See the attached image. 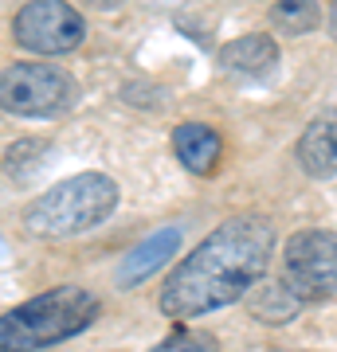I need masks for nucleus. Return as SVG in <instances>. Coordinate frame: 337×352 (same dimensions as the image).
<instances>
[{"instance_id":"7ed1b4c3","label":"nucleus","mask_w":337,"mask_h":352,"mask_svg":"<svg viewBox=\"0 0 337 352\" xmlns=\"http://www.w3.org/2000/svg\"><path fill=\"white\" fill-rule=\"evenodd\" d=\"M118 208V184L106 173H79L59 180L24 212L28 235L36 239H75L99 227Z\"/></svg>"},{"instance_id":"423d86ee","label":"nucleus","mask_w":337,"mask_h":352,"mask_svg":"<svg viewBox=\"0 0 337 352\" xmlns=\"http://www.w3.org/2000/svg\"><path fill=\"white\" fill-rule=\"evenodd\" d=\"M12 36L24 51L36 55H67L87 39L83 16L67 0H32L12 20Z\"/></svg>"},{"instance_id":"39448f33","label":"nucleus","mask_w":337,"mask_h":352,"mask_svg":"<svg viewBox=\"0 0 337 352\" xmlns=\"http://www.w3.org/2000/svg\"><path fill=\"white\" fill-rule=\"evenodd\" d=\"M287 286L298 302H325L337 294V231L306 227L287 239Z\"/></svg>"},{"instance_id":"9d476101","label":"nucleus","mask_w":337,"mask_h":352,"mask_svg":"<svg viewBox=\"0 0 337 352\" xmlns=\"http://www.w3.org/2000/svg\"><path fill=\"white\" fill-rule=\"evenodd\" d=\"M220 63H224V71H232V75L263 78V75H271L275 63H278V43L271 36H263V32H251V36H239V39H232V43H224Z\"/></svg>"},{"instance_id":"f8f14e48","label":"nucleus","mask_w":337,"mask_h":352,"mask_svg":"<svg viewBox=\"0 0 337 352\" xmlns=\"http://www.w3.org/2000/svg\"><path fill=\"white\" fill-rule=\"evenodd\" d=\"M271 24L283 36H306L322 24V8H318V0H275Z\"/></svg>"},{"instance_id":"2eb2a0df","label":"nucleus","mask_w":337,"mask_h":352,"mask_svg":"<svg viewBox=\"0 0 337 352\" xmlns=\"http://www.w3.org/2000/svg\"><path fill=\"white\" fill-rule=\"evenodd\" d=\"M325 28H329V36L337 39V0H334V8H329V20H325Z\"/></svg>"},{"instance_id":"1a4fd4ad","label":"nucleus","mask_w":337,"mask_h":352,"mask_svg":"<svg viewBox=\"0 0 337 352\" xmlns=\"http://www.w3.org/2000/svg\"><path fill=\"white\" fill-rule=\"evenodd\" d=\"M173 153L192 176H208L220 164L224 141H220V133L212 126H204V122H185V126L173 129Z\"/></svg>"},{"instance_id":"0eeeda50","label":"nucleus","mask_w":337,"mask_h":352,"mask_svg":"<svg viewBox=\"0 0 337 352\" xmlns=\"http://www.w3.org/2000/svg\"><path fill=\"white\" fill-rule=\"evenodd\" d=\"M176 247H181V227H161V231H153L150 239H141L138 247L122 258V266H118V286L130 289V286H138V282H145L150 274H157V270L176 254Z\"/></svg>"},{"instance_id":"4468645a","label":"nucleus","mask_w":337,"mask_h":352,"mask_svg":"<svg viewBox=\"0 0 337 352\" xmlns=\"http://www.w3.org/2000/svg\"><path fill=\"white\" fill-rule=\"evenodd\" d=\"M150 352H220V344H216L212 333H192V329H185V333H173L161 344H153Z\"/></svg>"},{"instance_id":"f03ea898","label":"nucleus","mask_w":337,"mask_h":352,"mask_svg":"<svg viewBox=\"0 0 337 352\" xmlns=\"http://www.w3.org/2000/svg\"><path fill=\"white\" fill-rule=\"evenodd\" d=\"M99 298L83 286H55L0 317V352H39L94 325Z\"/></svg>"},{"instance_id":"ddd939ff","label":"nucleus","mask_w":337,"mask_h":352,"mask_svg":"<svg viewBox=\"0 0 337 352\" xmlns=\"http://www.w3.org/2000/svg\"><path fill=\"white\" fill-rule=\"evenodd\" d=\"M36 161H48V141H16L12 149L4 153V173L16 176V180H28Z\"/></svg>"},{"instance_id":"6e6552de","label":"nucleus","mask_w":337,"mask_h":352,"mask_svg":"<svg viewBox=\"0 0 337 352\" xmlns=\"http://www.w3.org/2000/svg\"><path fill=\"white\" fill-rule=\"evenodd\" d=\"M298 164L318 180L337 176V110H325L306 126L298 141Z\"/></svg>"},{"instance_id":"9b49d317","label":"nucleus","mask_w":337,"mask_h":352,"mask_svg":"<svg viewBox=\"0 0 337 352\" xmlns=\"http://www.w3.org/2000/svg\"><path fill=\"white\" fill-rule=\"evenodd\" d=\"M247 298V309L259 321H271V325H283V321H290V317L298 314V294L287 286V282H267V278H259L255 286L243 294Z\"/></svg>"},{"instance_id":"f257e3e1","label":"nucleus","mask_w":337,"mask_h":352,"mask_svg":"<svg viewBox=\"0 0 337 352\" xmlns=\"http://www.w3.org/2000/svg\"><path fill=\"white\" fill-rule=\"evenodd\" d=\"M275 223L259 212L232 215L216 227L161 286L165 317H200L239 302L275 254Z\"/></svg>"},{"instance_id":"dca6fc26","label":"nucleus","mask_w":337,"mask_h":352,"mask_svg":"<svg viewBox=\"0 0 337 352\" xmlns=\"http://www.w3.org/2000/svg\"><path fill=\"white\" fill-rule=\"evenodd\" d=\"M87 4H94V8H102V12H106V8H118L122 0H87Z\"/></svg>"},{"instance_id":"20e7f679","label":"nucleus","mask_w":337,"mask_h":352,"mask_svg":"<svg viewBox=\"0 0 337 352\" xmlns=\"http://www.w3.org/2000/svg\"><path fill=\"white\" fill-rule=\"evenodd\" d=\"M75 102V82L63 67L12 63L0 71V110L16 118H59Z\"/></svg>"}]
</instances>
